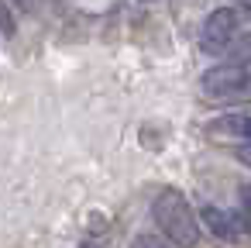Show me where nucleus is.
Returning <instances> with one entry per match:
<instances>
[{"mask_svg":"<svg viewBox=\"0 0 251 248\" xmlns=\"http://www.w3.org/2000/svg\"><path fill=\"white\" fill-rule=\"evenodd\" d=\"M151 220L158 224V231L179 245V248H196L203 238V220L200 214L189 207V200L176 190V186H162L151 196Z\"/></svg>","mask_w":251,"mask_h":248,"instance_id":"obj_1","label":"nucleus"},{"mask_svg":"<svg viewBox=\"0 0 251 248\" xmlns=\"http://www.w3.org/2000/svg\"><path fill=\"white\" fill-rule=\"evenodd\" d=\"M200 93L224 104H251V73L244 66H213L200 76Z\"/></svg>","mask_w":251,"mask_h":248,"instance_id":"obj_2","label":"nucleus"},{"mask_svg":"<svg viewBox=\"0 0 251 248\" xmlns=\"http://www.w3.org/2000/svg\"><path fill=\"white\" fill-rule=\"evenodd\" d=\"M237 25H241L237 7H217L213 14H206V21L200 28V49L206 55H224L227 45L237 38Z\"/></svg>","mask_w":251,"mask_h":248,"instance_id":"obj_3","label":"nucleus"},{"mask_svg":"<svg viewBox=\"0 0 251 248\" xmlns=\"http://www.w3.org/2000/svg\"><path fill=\"white\" fill-rule=\"evenodd\" d=\"M200 220H203V227L213 234V238H220V241H241L251 227L244 224V217H237V214H227V210H220V207H213V203H206L203 210H200Z\"/></svg>","mask_w":251,"mask_h":248,"instance_id":"obj_4","label":"nucleus"},{"mask_svg":"<svg viewBox=\"0 0 251 248\" xmlns=\"http://www.w3.org/2000/svg\"><path fill=\"white\" fill-rule=\"evenodd\" d=\"M210 138H227V141H251V114H220L206 124Z\"/></svg>","mask_w":251,"mask_h":248,"instance_id":"obj_5","label":"nucleus"},{"mask_svg":"<svg viewBox=\"0 0 251 248\" xmlns=\"http://www.w3.org/2000/svg\"><path fill=\"white\" fill-rule=\"evenodd\" d=\"M224 59H227V66H251V31H244V35H237L230 45H227V52H224Z\"/></svg>","mask_w":251,"mask_h":248,"instance_id":"obj_6","label":"nucleus"},{"mask_svg":"<svg viewBox=\"0 0 251 248\" xmlns=\"http://www.w3.org/2000/svg\"><path fill=\"white\" fill-rule=\"evenodd\" d=\"M134 248H172L169 241H162V234H138Z\"/></svg>","mask_w":251,"mask_h":248,"instance_id":"obj_7","label":"nucleus"},{"mask_svg":"<svg viewBox=\"0 0 251 248\" xmlns=\"http://www.w3.org/2000/svg\"><path fill=\"white\" fill-rule=\"evenodd\" d=\"M237 203H241V210L251 217V183H244V186H241V193H237Z\"/></svg>","mask_w":251,"mask_h":248,"instance_id":"obj_8","label":"nucleus"},{"mask_svg":"<svg viewBox=\"0 0 251 248\" xmlns=\"http://www.w3.org/2000/svg\"><path fill=\"white\" fill-rule=\"evenodd\" d=\"M14 35V14H11V4H4V38Z\"/></svg>","mask_w":251,"mask_h":248,"instance_id":"obj_9","label":"nucleus"},{"mask_svg":"<svg viewBox=\"0 0 251 248\" xmlns=\"http://www.w3.org/2000/svg\"><path fill=\"white\" fill-rule=\"evenodd\" d=\"M234 155H237V162H241V165H248V169H251V141H248V145H241Z\"/></svg>","mask_w":251,"mask_h":248,"instance_id":"obj_10","label":"nucleus"},{"mask_svg":"<svg viewBox=\"0 0 251 248\" xmlns=\"http://www.w3.org/2000/svg\"><path fill=\"white\" fill-rule=\"evenodd\" d=\"M237 11H251V0H237Z\"/></svg>","mask_w":251,"mask_h":248,"instance_id":"obj_11","label":"nucleus"}]
</instances>
